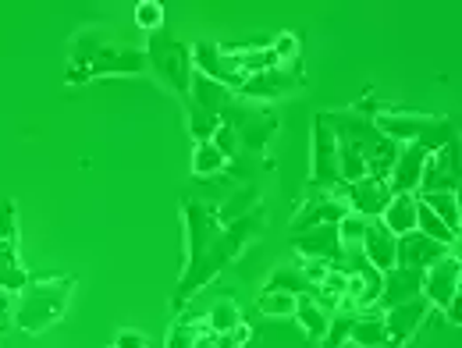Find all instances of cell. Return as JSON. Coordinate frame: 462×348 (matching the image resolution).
Returning <instances> with one entry per match:
<instances>
[{
    "instance_id": "24",
    "label": "cell",
    "mask_w": 462,
    "mask_h": 348,
    "mask_svg": "<svg viewBox=\"0 0 462 348\" xmlns=\"http://www.w3.org/2000/svg\"><path fill=\"white\" fill-rule=\"evenodd\" d=\"M295 320H299V327H302V334H306V338L324 342L328 324H331V313H324L310 295H299V302H295Z\"/></svg>"
},
{
    "instance_id": "32",
    "label": "cell",
    "mask_w": 462,
    "mask_h": 348,
    "mask_svg": "<svg viewBox=\"0 0 462 348\" xmlns=\"http://www.w3.org/2000/svg\"><path fill=\"white\" fill-rule=\"evenodd\" d=\"M363 232H366V217H359V214H346L342 221H338V238H342V249H359V242H363Z\"/></svg>"
},
{
    "instance_id": "12",
    "label": "cell",
    "mask_w": 462,
    "mask_h": 348,
    "mask_svg": "<svg viewBox=\"0 0 462 348\" xmlns=\"http://www.w3.org/2000/svg\"><path fill=\"white\" fill-rule=\"evenodd\" d=\"M459 285H462V263L456 252L423 270V298H427L434 309H441V313H445V309L452 306V298L459 295Z\"/></svg>"
},
{
    "instance_id": "28",
    "label": "cell",
    "mask_w": 462,
    "mask_h": 348,
    "mask_svg": "<svg viewBox=\"0 0 462 348\" xmlns=\"http://www.w3.org/2000/svg\"><path fill=\"white\" fill-rule=\"evenodd\" d=\"M416 232L427 234V238H434V242H441V245H448V249H456V242H459V234L448 232V228L434 217V210L420 203V196H416Z\"/></svg>"
},
{
    "instance_id": "19",
    "label": "cell",
    "mask_w": 462,
    "mask_h": 348,
    "mask_svg": "<svg viewBox=\"0 0 462 348\" xmlns=\"http://www.w3.org/2000/svg\"><path fill=\"white\" fill-rule=\"evenodd\" d=\"M395 242H399V238L374 217V221H366V232H363V242H359V252H363L381 274H388V270L395 267Z\"/></svg>"
},
{
    "instance_id": "18",
    "label": "cell",
    "mask_w": 462,
    "mask_h": 348,
    "mask_svg": "<svg viewBox=\"0 0 462 348\" xmlns=\"http://www.w3.org/2000/svg\"><path fill=\"white\" fill-rule=\"evenodd\" d=\"M423 295V270H409V267H392L384 274V285H381V298L377 306L381 309H392V306H402Z\"/></svg>"
},
{
    "instance_id": "11",
    "label": "cell",
    "mask_w": 462,
    "mask_h": 348,
    "mask_svg": "<svg viewBox=\"0 0 462 348\" xmlns=\"http://www.w3.org/2000/svg\"><path fill=\"white\" fill-rule=\"evenodd\" d=\"M427 192H459V139H452L448 146L427 157L416 196H427Z\"/></svg>"
},
{
    "instance_id": "6",
    "label": "cell",
    "mask_w": 462,
    "mask_h": 348,
    "mask_svg": "<svg viewBox=\"0 0 462 348\" xmlns=\"http://www.w3.org/2000/svg\"><path fill=\"white\" fill-rule=\"evenodd\" d=\"M221 124H228L238 135V150L263 153L278 132V114H274V107H260V104H245V100L231 96L228 107L221 111Z\"/></svg>"
},
{
    "instance_id": "4",
    "label": "cell",
    "mask_w": 462,
    "mask_h": 348,
    "mask_svg": "<svg viewBox=\"0 0 462 348\" xmlns=\"http://www.w3.org/2000/svg\"><path fill=\"white\" fill-rule=\"evenodd\" d=\"M374 124L392 142H399V146H423L427 153H434V150L448 146L452 139H459L452 117L420 114V111H405V107H392V104H377Z\"/></svg>"
},
{
    "instance_id": "36",
    "label": "cell",
    "mask_w": 462,
    "mask_h": 348,
    "mask_svg": "<svg viewBox=\"0 0 462 348\" xmlns=\"http://www.w3.org/2000/svg\"><path fill=\"white\" fill-rule=\"evenodd\" d=\"M4 327H11V302L7 298H0V331Z\"/></svg>"
},
{
    "instance_id": "3",
    "label": "cell",
    "mask_w": 462,
    "mask_h": 348,
    "mask_svg": "<svg viewBox=\"0 0 462 348\" xmlns=\"http://www.w3.org/2000/svg\"><path fill=\"white\" fill-rule=\"evenodd\" d=\"M75 295V278L71 274H40L29 278V285L18 291L11 306V327L22 334H43L54 324L64 320L68 306Z\"/></svg>"
},
{
    "instance_id": "9",
    "label": "cell",
    "mask_w": 462,
    "mask_h": 348,
    "mask_svg": "<svg viewBox=\"0 0 462 348\" xmlns=\"http://www.w3.org/2000/svg\"><path fill=\"white\" fill-rule=\"evenodd\" d=\"M342 185V171H338V146L331 128L324 124V117H313V168H310V188H324L335 192Z\"/></svg>"
},
{
    "instance_id": "33",
    "label": "cell",
    "mask_w": 462,
    "mask_h": 348,
    "mask_svg": "<svg viewBox=\"0 0 462 348\" xmlns=\"http://www.w3.org/2000/svg\"><path fill=\"white\" fill-rule=\"evenodd\" d=\"M253 345V327L242 320V324H235L228 334H217L214 338V348H249Z\"/></svg>"
},
{
    "instance_id": "22",
    "label": "cell",
    "mask_w": 462,
    "mask_h": 348,
    "mask_svg": "<svg viewBox=\"0 0 462 348\" xmlns=\"http://www.w3.org/2000/svg\"><path fill=\"white\" fill-rule=\"evenodd\" d=\"M263 291H289V295H313V285L306 281V274H302V263L299 260H291V263H278L274 270H271V278L263 281Z\"/></svg>"
},
{
    "instance_id": "26",
    "label": "cell",
    "mask_w": 462,
    "mask_h": 348,
    "mask_svg": "<svg viewBox=\"0 0 462 348\" xmlns=\"http://www.w3.org/2000/svg\"><path fill=\"white\" fill-rule=\"evenodd\" d=\"M231 168V160L214 142H196L192 150V174L196 178H221Z\"/></svg>"
},
{
    "instance_id": "16",
    "label": "cell",
    "mask_w": 462,
    "mask_h": 348,
    "mask_svg": "<svg viewBox=\"0 0 462 348\" xmlns=\"http://www.w3.org/2000/svg\"><path fill=\"white\" fill-rule=\"evenodd\" d=\"M346 214H348L346 199H342V196H335V192H324V196H317V199L299 203V210H295V217H291L289 232L302 234V232H310V228H320V224H338Z\"/></svg>"
},
{
    "instance_id": "21",
    "label": "cell",
    "mask_w": 462,
    "mask_h": 348,
    "mask_svg": "<svg viewBox=\"0 0 462 348\" xmlns=\"http://www.w3.org/2000/svg\"><path fill=\"white\" fill-rule=\"evenodd\" d=\"M348 342L359 348L384 345V342H388V334H384V313H377V309H363V313H356V316H352Z\"/></svg>"
},
{
    "instance_id": "15",
    "label": "cell",
    "mask_w": 462,
    "mask_h": 348,
    "mask_svg": "<svg viewBox=\"0 0 462 348\" xmlns=\"http://www.w3.org/2000/svg\"><path fill=\"white\" fill-rule=\"evenodd\" d=\"M452 252H456V249H448V245H441V242H434V238H427V234L409 232V234H399V242H395V267L427 270V267H434L438 260H445V256H452Z\"/></svg>"
},
{
    "instance_id": "2",
    "label": "cell",
    "mask_w": 462,
    "mask_h": 348,
    "mask_svg": "<svg viewBox=\"0 0 462 348\" xmlns=\"http://www.w3.org/2000/svg\"><path fill=\"white\" fill-rule=\"evenodd\" d=\"M146 50L115 43L107 25H86L71 36L68 47V86H82L93 78H135L146 75Z\"/></svg>"
},
{
    "instance_id": "8",
    "label": "cell",
    "mask_w": 462,
    "mask_h": 348,
    "mask_svg": "<svg viewBox=\"0 0 462 348\" xmlns=\"http://www.w3.org/2000/svg\"><path fill=\"white\" fill-rule=\"evenodd\" d=\"M302 82H306V78H302V68H299V64H291V68L274 64V68H267V71H260V75H249L235 96H238V100H245V104L271 107L274 100L291 96L295 89H302Z\"/></svg>"
},
{
    "instance_id": "14",
    "label": "cell",
    "mask_w": 462,
    "mask_h": 348,
    "mask_svg": "<svg viewBox=\"0 0 462 348\" xmlns=\"http://www.w3.org/2000/svg\"><path fill=\"white\" fill-rule=\"evenodd\" d=\"M189 50H192V68H196L199 75H207V78H214V82L228 86L231 93H238V89H242L245 75H242V71H238V64L225 54V47H221V43L203 40V43H196V47H189Z\"/></svg>"
},
{
    "instance_id": "25",
    "label": "cell",
    "mask_w": 462,
    "mask_h": 348,
    "mask_svg": "<svg viewBox=\"0 0 462 348\" xmlns=\"http://www.w3.org/2000/svg\"><path fill=\"white\" fill-rule=\"evenodd\" d=\"M203 320H207V331L217 338V334H228L235 324H242V309H238V302H235L231 295H221V298L203 313Z\"/></svg>"
},
{
    "instance_id": "13",
    "label": "cell",
    "mask_w": 462,
    "mask_h": 348,
    "mask_svg": "<svg viewBox=\"0 0 462 348\" xmlns=\"http://www.w3.org/2000/svg\"><path fill=\"white\" fill-rule=\"evenodd\" d=\"M291 249L299 252V260H324L335 270L346 260V249H342V238H338V224H320V228H310V232L302 234H291Z\"/></svg>"
},
{
    "instance_id": "23",
    "label": "cell",
    "mask_w": 462,
    "mask_h": 348,
    "mask_svg": "<svg viewBox=\"0 0 462 348\" xmlns=\"http://www.w3.org/2000/svg\"><path fill=\"white\" fill-rule=\"evenodd\" d=\"M377 221L395 234V238L416 232V196H392V203L384 206V214Z\"/></svg>"
},
{
    "instance_id": "27",
    "label": "cell",
    "mask_w": 462,
    "mask_h": 348,
    "mask_svg": "<svg viewBox=\"0 0 462 348\" xmlns=\"http://www.w3.org/2000/svg\"><path fill=\"white\" fill-rule=\"evenodd\" d=\"M420 203H423V206H430V210H434V217H438L448 232L459 234L462 214H459V196H456V192H427V196H420Z\"/></svg>"
},
{
    "instance_id": "35",
    "label": "cell",
    "mask_w": 462,
    "mask_h": 348,
    "mask_svg": "<svg viewBox=\"0 0 462 348\" xmlns=\"http://www.w3.org/2000/svg\"><path fill=\"white\" fill-rule=\"evenodd\" d=\"M210 142H214V146H217V150H221L228 160H235V153H238V135L231 132L228 124H221V128L214 132V139H210Z\"/></svg>"
},
{
    "instance_id": "34",
    "label": "cell",
    "mask_w": 462,
    "mask_h": 348,
    "mask_svg": "<svg viewBox=\"0 0 462 348\" xmlns=\"http://www.w3.org/2000/svg\"><path fill=\"white\" fill-rule=\"evenodd\" d=\"M111 348H150V338L143 331H135V327H117Z\"/></svg>"
},
{
    "instance_id": "29",
    "label": "cell",
    "mask_w": 462,
    "mask_h": 348,
    "mask_svg": "<svg viewBox=\"0 0 462 348\" xmlns=\"http://www.w3.org/2000/svg\"><path fill=\"white\" fill-rule=\"evenodd\" d=\"M295 295L289 291H260L256 295V313L260 316H274V320H285V316H295Z\"/></svg>"
},
{
    "instance_id": "20",
    "label": "cell",
    "mask_w": 462,
    "mask_h": 348,
    "mask_svg": "<svg viewBox=\"0 0 462 348\" xmlns=\"http://www.w3.org/2000/svg\"><path fill=\"white\" fill-rule=\"evenodd\" d=\"M214 342V334L207 331V320L199 316H185V313H178V320L171 324V331H168V338H164V348H203Z\"/></svg>"
},
{
    "instance_id": "10",
    "label": "cell",
    "mask_w": 462,
    "mask_h": 348,
    "mask_svg": "<svg viewBox=\"0 0 462 348\" xmlns=\"http://www.w3.org/2000/svg\"><path fill=\"white\" fill-rule=\"evenodd\" d=\"M335 196H342L348 206V214H359V217H366V221H374V217H381L384 214V206L392 203V188H388V181H381V178H359V181H346V185H338L335 188Z\"/></svg>"
},
{
    "instance_id": "30",
    "label": "cell",
    "mask_w": 462,
    "mask_h": 348,
    "mask_svg": "<svg viewBox=\"0 0 462 348\" xmlns=\"http://www.w3.org/2000/svg\"><path fill=\"white\" fill-rule=\"evenodd\" d=\"M271 54H274V60H278L282 68L299 64V54H302V40H299V32H278V36L271 40Z\"/></svg>"
},
{
    "instance_id": "5",
    "label": "cell",
    "mask_w": 462,
    "mask_h": 348,
    "mask_svg": "<svg viewBox=\"0 0 462 348\" xmlns=\"http://www.w3.org/2000/svg\"><path fill=\"white\" fill-rule=\"evenodd\" d=\"M146 64H150V71L171 89L174 96L185 104V96H189V82H192V50L181 43V40H174V36H164V32H150V40H146Z\"/></svg>"
},
{
    "instance_id": "31",
    "label": "cell",
    "mask_w": 462,
    "mask_h": 348,
    "mask_svg": "<svg viewBox=\"0 0 462 348\" xmlns=\"http://www.w3.org/2000/svg\"><path fill=\"white\" fill-rule=\"evenodd\" d=\"M135 25L143 32H161L164 29V4L161 0H139L135 4Z\"/></svg>"
},
{
    "instance_id": "17",
    "label": "cell",
    "mask_w": 462,
    "mask_h": 348,
    "mask_svg": "<svg viewBox=\"0 0 462 348\" xmlns=\"http://www.w3.org/2000/svg\"><path fill=\"white\" fill-rule=\"evenodd\" d=\"M427 313H430V302H427L423 295L412 298V302H402V306L384 309V334H388V345H395V348L409 345V338L423 327Z\"/></svg>"
},
{
    "instance_id": "7",
    "label": "cell",
    "mask_w": 462,
    "mask_h": 348,
    "mask_svg": "<svg viewBox=\"0 0 462 348\" xmlns=\"http://www.w3.org/2000/svg\"><path fill=\"white\" fill-rule=\"evenodd\" d=\"M29 270L18 256V206L14 199H0V291H18L29 285Z\"/></svg>"
},
{
    "instance_id": "1",
    "label": "cell",
    "mask_w": 462,
    "mask_h": 348,
    "mask_svg": "<svg viewBox=\"0 0 462 348\" xmlns=\"http://www.w3.org/2000/svg\"><path fill=\"white\" fill-rule=\"evenodd\" d=\"M267 210L263 203L249 206L238 217H221L217 206H207L192 196L181 199V224H185V263L171 291V313H185L189 302L221 278V270L235 263L263 232Z\"/></svg>"
}]
</instances>
